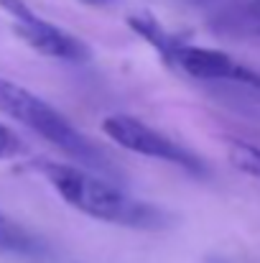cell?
<instances>
[{"instance_id":"1","label":"cell","mask_w":260,"mask_h":263,"mask_svg":"<svg viewBox=\"0 0 260 263\" xmlns=\"http://www.w3.org/2000/svg\"><path fill=\"white\" fill-rule=\"evenodd\" d=\"M28 169L33 174L44 176L69 207L94 220L110 225L141 228V230H153L166 222L158 207L128 197L120 186L110 184L102 174H94L89 169L56 164L49 159H33Z\"/></svg>"},{"instance_id":"2","label":"cell","mask_w":260,"mask_h":263,"mask_svg":"<svg viewBox=\"0 0 260 263\" xmlns=\"http://www.w3.org/2000/svg\"><path fill=\"white\" fill-rule=\"evenodd\" d=\"M0 115L23 123L44 141L56 146L62 154L82 161L85 169L102 172L110 164L107 156H102V151L87 136H82L56 107H51L44 97L33 95L31 89L21 87L18 82H10L5 77H0Z\"/></svg>"},{"instance_id":"3","label":"cell","mask_w":260,"mask_h":263,"mask_svg":"<svg viewBox=\"0 0 260 263\" xmlns=\"http://www.w3.org/2000/svg\"><path fill=\"white\" fill-rule=\"evenodd\" d=\"M102 133L117 143L120 148H128L133 154H141V156H148V159H156V161H166L173 164L184 172H191V174H204V161L184 148L181 143L171 141L169 136L158 133L156 128L146 125L143 120L138 118H130V115H107L102 120Z\"/></svg>"},{"instance_id":"4","label":"cell","mask_w":260,"mask_h":263,"mask_svg":"<svg viewBox=\"0 0 260 263\" xmlns=\"http://www.w3.org/2000/svg\"><path fill=\"white\" fill-rule=\"evenodd\" d=\"M0 10L10 15L13 33L36 54L62 62H87L89 49L85 41L54 26L51 21L36 15L26 0H0Z\"/></svg>"},{"instance_id":"5","label":"cell","mask_w":260,"mask_h":263,"mask_svg":"<svg viewBox=\"0 0 260 263\" xmlns=\"http://www.w3.org/2000/svg\"><path fill=\"white\" fill-rule=\"evenodd\" d=\"M171 67H178L184 74L196 80H214V82H232L243 87L260 89V72L248 67L245 62L219 51V49H204V46H189L178 44L173 51Z\"/></svg>"},{"instance_id":"6","label":"cell","mask_w":260,"mask_h":263,"mask_svg":"<svg viewBox=\"0 0 260 263\" xmlns=\"http://www.w3.org/2000/svg\"><path fill=\"white\" fill-rule=\"evenodd\" d=\"M128 28H130L133 33H138L146 44H151V46L158 51V57L171 67L173 51H176V46H178L181 41L164 28V23H158L151 13L138 10V13H130V15H128Z\"/></svg>"},{"instance_id":"7","label":"cell","mask_w":260,"mask_h":263,"mask_svg":"<svg viewBox=\"0 0 260 263\" xmlns=\"http://www.w3.org/2000/svg\"><path fill=\"white\" fill-rule=\"evenodd\" d=\"M0 251L31 256V253L38 251V243L28 230H23L18 222H13L8 215L0 212Z\"/></svg>"},{"instance_id":"8","label":"cell","mask_w":260,"mask_h":263,"mask_svg":"<svg viewBox=\"0 0 260 263\" xmlns=\"http://www.w3.org/2000/svg\"><path fill=\"white\" fill-rule=\"evenodd\" d=\"M227 159L240 174L260 181V148L243 138H227Z\"/></svg>"},{"instance_id":"9","label":"cell","mask_w":260,"mask_h":263,"mask_svg":"<svg viewBox=\"0 0 260 263\" xmlns=\"http://www.w3.org/2000/svg\"><path fill=\"white\" fill-rule=\"evenodd\" d=\"M26 154V143L8 128L0 123V161H10Z\"/></svg>"},{"instance_id":"10","label":"cell","mask_w":260,"mask_h":263,"mask_svg":"<svg viewBox=\"0 0 260 263\" xmlns=\"http://www.w3.org/2000/svg\"><path fill=\"white\" fill-rule=\"evenodd\" d=\"M85 3H89V5H102L105 0H85Z\"/></svg>"}]
</instances>
